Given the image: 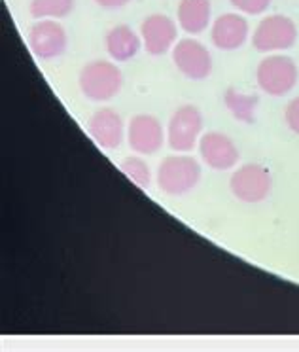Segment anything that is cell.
Returning a JSON list of instances; mask_svg holds the SVG:
<instances>
[{"label": "cell", "mask_w": 299, "mask_h": 352, "mask_svg": "<svg viewBox=\"0 0 299 352\" xmlns=\"http://www.w3.org/2000/svg\"><path fill=\"white\" fill-rule=\"evenodd\" d=\"M201 173L199 161L192 155H169L157 167V186L167 195H184L197 188Z\"/></svg>", "instance_id": "obj_2"}, {"label": "cell", "mask_w": 299, "mask_h": 352, "mask_svg": "<svg viewBox=\"0 0 299 352\" xmlns=\"http://www.w3.org/2000/svg\"><path fill=\"white\" fill-rule=\"evenodd\" d=\"M173 63L186 78L195 82L205 80L212 72V55L205 44L195 38L178 40L173 47Z\"/></svg>", "instance_id": "obj_7"}, {"label": "cell", "mask_w": 299, "mask_h": 352, "mask_svg": "<svg viewBox=\"0 0 299 352\" xmlns=\"http://www.w3.org/2000/svg\"><path fill=\"white\" fill-rule=\"evenodd\" d=\"M140 36L144 40L146 52L154 57L165 55L177 42L178 31L175 21L163 14H152L140 25Z\"/></svg>", "instance_id": "obj_11"}, {"label": "cell", "mask_w": 299, "mask_h": 352, "mask_svg": "<svg viewBox=\"0 0 299 352\" xmlns=\"http://www.w3.org/2000/svg\"><path fill=\"white\" fill-rule=\"evenodd\" d=\"M210 0H180L178 23L188 34H201L210 23Z\"/></svg>", "instance_id": "obj_14"}, {"label": "cell", "mask_w": 299, "mask_h": 352, "mask_svg": "<svg viewBox=\"0 0 299 352\" xmlns=\"http://www.w3.org/2000/svg\"><path fill=\"white\" fill-rule=\"evenodd\" d=\"M210 38L218 50L235 52L248 38V23L245 17L237 14H222L212 23Z\"/></svg>", "instance_id": "obj_13"}, {"label": "cell", "mask_w": 299, "mask_h": 352, "mask_svg": "<svg viewBox=\"0 0 299 352\" xmlns=\"http://www.w3.org/2000/svg\"><path fill=\"white\" fill-rule=\"evenodd\" d=\"M95 2L104 10H120L123 6H127L131 0H95Z\"/></svg>", "instance_id": "obj_21"}, {"label": "cell", "mask_w": 299, "mask_h": 352, "mask_svg": "<svg viewBox=\"0 0 299 352\" xmlns=\"http://www.w3.org/2000/svg\"><path fill=\"white\" fill-rule=\"evenodd\" d=\"M120 168H122V173L129 180H133L138 188H150L152 184V173H150V167H148V163L144 160H140L137 155H131L127 160H123L120 163Z\"/></svg>", "instance_id": "obj_18"}, {"label": "cell", "mask_w": 299, "mask_h": 352, "mask_svg": "<svg viewBox=\"0 0 299 352\" xmlns=\"http://www.w3.org/2000/svg\"><path fill=\"white\" fill-rule=\"evenodd\" d=\"M298 67L288 55H267L256 70V80L263 93L271 97H283L298 84Z\"/></svg>", "instance_id": "obj_3"}, {"label": "cell", "mask_w": 299, "mask_h": 352, "mask_svg": "<svg viewBox=\"0 0 299 352\" xmlns=\"http://www.w3.org/2000/svg\"><path fill=\"white\" fill-rule=\"evenodd\" d=\"M199 155L214 170H230L241 160L235 142L218 131H208L199 138Z\"/></svg>", "instance_id": "obj_10"}, {"label": "cell", "mask_w": 299, "mask_h": 352, "mask_svg": "<svg viewBox=\"0 0 299 352\" xmlns=\"http://www.w3.org/2000/svg\"><path fill=\"white\" fill-rule=\"evenodd\" d=\"M74 0H31L29 12L34 19H61L74 10Z\"/></svg>", "instance_id": "obj_17"}, {"label": "cell", "mask_w": 299, "mask_h": 352, "mask_svg": "<svg viewBox=\"0 0 299 352\" xmlns=\"http://www.w3.org/2000/svg\"><path fill=\"white\" fill-rule=\"evenodd\" d=\"M87 131L91 138L104 150H115L123 142L125 127L122 116L114 108H99L95 110L87 122Z\"/></svg>", "instance_id": "obj_12"}, {"label": "cell", "mask_w": 299, "mask_h": 352, "mask_svg": "<svg viewBox=\"0 0 299 352\" xmlns=\"http://www.w3.org/2000/svg\"><path fill=\"white\" fill-rule=\"evenodd\" d=\"M271 188H273V180H271L269 168L258 163L243 165L231 175V193L243 203H260L267 199Z\"/></svg>", "instance_id": "obj_6"}, {"label": "cell", "mask_w": 299, "mask_h": 352, "mask_svg": "<svg viewBox=\"0 0 299 352\" xmlns=\"http://www.w3.org/2000/svg\"><path fill=\"white\" fill-rule=\"evenodd\" d=\"M203 114L195 104H182L170 116L167 125V144L178 153L192 152L199 144Z\"/></svg>", "instance_id": "obj_4"}, {"label": "cell", "mask_w": 299, "mask_h": 352, "mask_svg": "<svg viewBox=\"0 0 299 352\" xmlns=\"http://www.w3.org/2000/svg\"><path fill=\"white\" fill-rule=\"evenodd\" d=\"M298 40V29L290 17L286 16H267L261 19L254 31V47L267 54V52H284L290 50Z\"/></svg>", "instance_id": "obj_5"}, {"label": "cell", "mask_w": 299, "mask_h": 352, "mask_svg": "<svg viewBox=\"0 0 299 352\" xmlns=\"http://www.w3.org/2000/svg\"><path fill=\"white\" fill-rule=\"evenodd\" d=\"M127 140L133 152L140 155H152L162 150L165 142V131L162 122L152 114H137L131 118L127 127Z\"/></svg>", "instance_id": "obj_8"}, {"label": "cell", "mask_w": 299, "mask_h": 352, "mask_svg": "<svg viewBox=\"0 0 299 352\" xmlns=\"http://www.w3.org/2000/svg\"><path fill=\"white\" fill-rule=\"evenodd\" d=\"M67 31L61 23H57L55 19H44L31 27L29 31V46L32 54L38 59H55L61 57L67 52Z\"/></svg>", "instance_id": "obj_9"}, {"label": "cell", "mask_w": 299, "mask_h": 352, "mask_svg": "<svg viewBox=\"0 0 299 352\" xmlns=\"http://www.w3.org/2000/svg\"><path fill=\"white\" fill-rule=\"evenodd\" d=\"M223 102H225L231 116L239 122H256V110H258V104H260V99L256 95H246V93L237 91L235 87H230L223 95Z\"/></svg>", "instance_id": "obj_16"}, {"label": "cell", "mask_w": 299, "mask_h": 352, "mask_svg": "<svg viewBox=\"0 0 299 352\" xmlns=\"http://www.w3.org/2000/svg\"><path fill=\"white\" fill-rule=\"evenodd\" d=\"M284 120L288 123V127L299 135V97L288 102V107L284 110Z\"/></svg>", "instance_id": "obj_20"}, {"label": "cell", "mask_w": 299, "mask_h": 352, "mask_svg": "<svg viewBox=\"0 0 299 352\" xmlns=\"http://www.w3.org/2000/svg\"><path fill=\"white\" fill-rule=\"evenodd\" d=\"M230 2L235 8L245 14H250V16L263 14L271 6V0H230Z\"/></svg>", "instance_id": "obj_19"}, {"label": "cell", "mask_w": 299, "mask_h": 352, "mask_svg": "<svg viewBox=\"0 0 299 352\" xmlns=\"http://www.w3.org/2000/svg\"><path fill=\"white\" fill-rule=\"evenodd\" d=\"M80 91L87 100L93 102H104L114 99L123 85V74L120 67L112 61L97 59L85 65L78 76Z\"/></svg>", "instance_id": "obj_1"}, {"label": "cell", "mask_w": 299, "mask_h": 352, "mask_svg": "<svg viewBox=\"0 0 299 352\" xmlns=\"http://www.w3.org/2000/svg\"><path fill=\"white\" fill-rule=\"evenodd\" d=\"M107 52L118 63L133 59L140 52V38L127 25H118L107 34Z\"/></svg>", "instance_id": "obj_15"}]
</instances>
